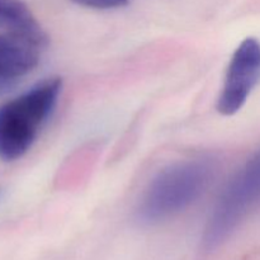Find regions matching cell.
<instances>
[{
	"label": "cell",
	"mask_w": 260,
	"mask_h": 260,
	"mask_svg": "<svg viewBox=\"0 0 260 260\" xmlns=\"http://www.w3.org/2000/svg\"><path fill=\"white\" fill-rule=\"evenodd\" d=\"M217 165L212 157L183 159L168 165L151 179L136 208L141 225H155L189 208L207 190Z\"/></svg>",
	"instance_id": "6da1fadb"
},
{
	"label": "cell",
	"mask_w": 260,
	"mask_h": 260,
	"mask_svg": "<svg viewBox=\"0 0 260 260\" xmlns=\"http://www.w3.org/2000/svg\"><path fill=\"white\" fill-rule=\"evenodd\" d=\"M60 78H48L0 104V160L15 161L28 152L57 106Z\"/></svg>",
	"instance_id": "7a4b0ae2"
},
{
	"label": "cell",
	"mask_w": 260,
	"mask_h": 260,
	"mask_svg": "<svg viewBox=\"0 0 260 260\" xmlns=\"http://www.w3.org/2000/svg\"><path fill=\"white\" fill-rule=\"evenodd\" d=\"M260 206V150L238 172L218 197L202 236V249L215 251Z\"/></svg>",
	"instance_id": "3957f363"
},
{
	"label": "cell",
	"mask_w": 260,
	"mask_h": 260,
	"mask_svg": "<svg viewBox=\"0 0 260 260\" xmlns=\"http://www.w3.org/2000/svg\"><path fill=\"white\" fill-rule=\"evenodd\" d=\"M260 83V42L244 40L235 50L226 70L222 89L217 99V111L234 116L244 106Z\"/></svg>",
	"instance_id": "277c9868"
},
{
	"label": "cell",
	"mask_w": 260,
	"mask_h": 260,
	"mask_svg": "<svg viewBox=\"0 0 260 260\" xmlns=\"http://www.w3.org/2000/svg\"><path fill=\"white\" fill-rule=\"evenodd\" d=\"M42 43L17 33H0V96L17 86L40 62Z\"/></svg>",
	"instance_id": "5b68a950"
},
{
	"label": "cell",
	"mask_w": 260,
	"mask_h": 260,
	"mask_svg": "<svg viewBox=\"0 0 260 260\" xmlns=\"http://www.w3.org/2000/svg\"><path fill=\"white\" fill-rule=\"evenodd\" d=\"M0 29L27 36L43 46L47 41L33 13L20 0H0Z\"/></svg>",
	"instance_id": "8992f818"
},
{
	"label": "cell",
	"mask_w": 260,
	"mask_h": 260,
	"mask_svg": "<svg viewBox=\"0 0 260 260\" xmlns=\"http://www.w3.org/2000/svg\"><path fill=\"white\" fill-rule=\"evenodd\" d=\"M81 7L93 8V9H113L126 5L129 0H73Z\"/></svg>",
	"instance_id": "52a82bcc"
},
{
	"label": "cell",
	"mask_w": 260,
	"mask_h": 260,
	"mask_svg": "<svg viewBox=\"0 0 260 260\" xmlns=\"http://www.w3.org/2000/svg\"><path fill=\"white\" fill-rule=\"evenodd\" d=\"M2 194H3V187L0 185V198H2Z\"/></svg>",
	"instance_id": "ba28073f"
}]
</instances>
